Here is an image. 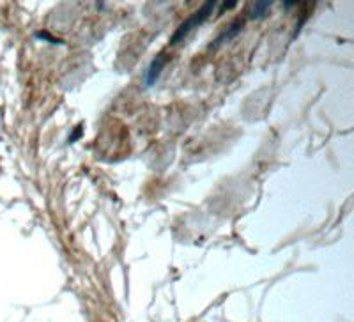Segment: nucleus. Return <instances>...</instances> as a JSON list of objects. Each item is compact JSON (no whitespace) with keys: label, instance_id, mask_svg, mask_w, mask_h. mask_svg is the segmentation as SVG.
Returning <instances> with one entry per match:
<instances>
[{"label":"nucleus","instance_id":"1","mask_svg":"<svg viewBox=\"0 0 354 322\" xmlns=\"http://www.w3.org/2000/svg\"><path fill=\"white\" fill-rule=\"evenodd\" d=\"M214 6H216V2H207V4L202 6V8L198 9L197 12H194V15H192V17H189L188 20H186L185 23L181 25V27L177 28V32L174 34V37H172V41H170V43H172V45H176L177 41L183 39V37H185L186 34L192 30V28L197 27L198 23H202V21L207 18V15H211V11L214 9Z\"/></svg>","mask_w":354,"mask_h":322},{"label":"nucleus","instance_id":"2","mask_svg":"<svg viewBox=\"0 0 354 322\" xmlns=\"http://www.w3.org/2000/svg\"><path fill=\"white\" fill-rule=\"evenodd\" d=\"M163 66H165V59H163V57H158V59H154L153 64H151V68H149V71H147L145 84L147 85L154 84V80L158 78V75H160V71L163 69Z\"/></svg>","mask_w":354,"mask_h":322},{"label":"nucleus","instance_id":"3","mask_svg":"<svg viewBox=\"0 0 354 322\" xmlns=\"http://www.w3.org/2000/svg\"><path fill=\"white\" fill-rule=\"evenodd\" d=\"M270 8L271 2H255V6L252 8V18H262Z\"/></svg>","mask_w":354,"mask_h":322}]
</instances>
